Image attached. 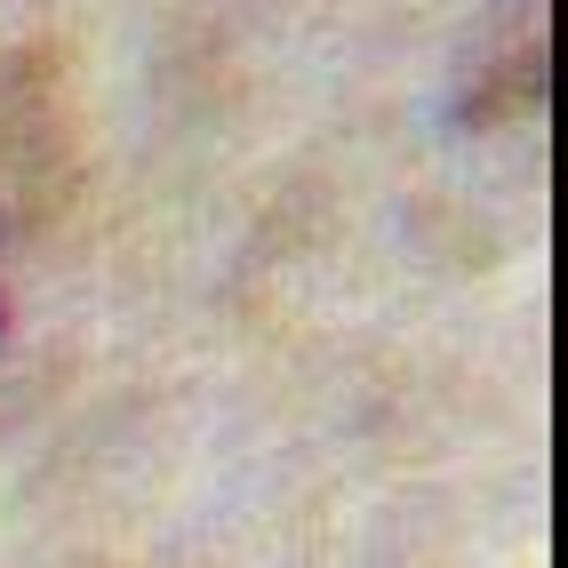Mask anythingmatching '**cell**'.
Masks as SVG:
<instances>
[{
  "label": "cell",
  "instance_id": "cell-1",
  "mask_svg": "<svg viewBox=\"0 0 568 568\" xmlns=\"http://www.w3.org/2000/svg\"><path fill=\"white\" fill-rule=\"evenodd\" d=\"M0 336H9V153H0Z\"/></svg>",
  "mask_w": 568,
  "mask_h": 568
}]
</instances>
